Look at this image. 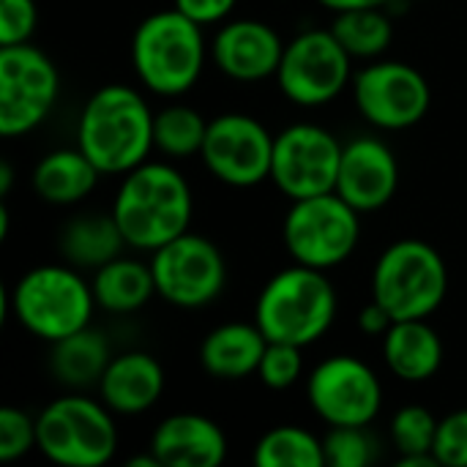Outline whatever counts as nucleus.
Returning a JSON list of instances; mask_svg holds the SVG:
<instances>
[{
    "label": "nucleus",
    "mask_w": 467,
    "mask_h": 467,
    "mask_svg": "<svg viewBox=\"0 0 467 467\" xmlns=\"http://www.w3.org/2000/svg\"><path fill=\"white\" fill-rule=\"evenodd\" d=\"M202 25L178 8L156 11L140 22L131 38V66L156 96H181L197 85L205 68Z\"/></svg>",
    "instance_id": "5"
},
{
    "label": "nucleus",
    "mask_w": 467,
    "mask_h": 467,
    "mask_svg": "<svg viewBox=\"0 0 467 467\" xmlns=\"http://www.w3.org/2000/svg\"><path fill=\"white\" fill-rule=\"evenodd\" d=\"M383 361L405 383H424L443 364L441 334L427 320H394L383 334Z\"/></svg>",
    "instance_id": "20"
},
{
    "label": "nucleus",
    "mask_w": 467,
    "mask_h": 467,
    "mask_svg": "<svg viewBox=\"0 0 467 467\" xmlns=\"http://www.w3.org/2000/svg\"><path fill=\"white\" fill-rule=\"evenodd\" d=\"M200 156L216 181L233 189H252L271 178L274 134L246 112H224L208 120Z\"/></svg>",
    "instance_id": "15"
},
{
    "label": "nucleus",
    "mask_w": 467,
    "mask_h": 467,
    "mask_svg": "<svg viewBox=\"0 0 467 467\" xmlns=\"http://www.w3.org/2000/svg\"><path fill=\"white\" fill-rule=\"evenodd\" d=\"M265 345L268 339L257 323H224L202 339L200 364L216 380H241L257 375Z\"/></svg>",
    "instance_id": "21"
},
{
    "label": "nucleus",
    "mask_w": 467,
    "mask_h": 467,
    "mask_svg": "<svg viewBox=\"0 0 467 467\" xmlns=\"http://www.w3.org/2000/svg\"><path fill=\"white\" fill-rule=\"evenodd\" d=\"M326 465L367 467L375 460V441L367 427H328L323 438Z\"/></svg>",
    "instance_id": "31"
},
{
    "label": "nucleus",
    "mask_w": 467,
    "mask_h": 467,
    "mask_svg": "<svg viewBox=\"0 0 467 467\" xmlns=\"http://www.w3.org/2000/svg\"><path fill=\"white\" fill-rule=\"evenodd\" d=\"M257 467H323V441L301 427H274L268 430L252 454Z\"/></svg>",
    "instance_id": "27"
},
{
    "label": "nucleus",
    "mask_w": 467,
    "mask_h": 467,
    "mask_svg": "<svg viewBox=\"0 0 467 467\" xmlns=\"http://www.w3.org/2000/svg\"><path fill=\"white\" fill-rule=\"evenodd\" d=\"M11 183H14V172H11V164L8 161H0V194L5 197L11 192Z\"/></svg>",
    "instance_id": "38"
},
{
    "label": "nucleus",
    "mask_w": 467,
    "mask_h": 467,
    "mask_svg": "<svg viewBox=\"0 0 467 467\" xmlns=\"http://www.w3.org/2000/svg\"><path fill=\"white\" fill-rule=\"evenodd\" d=\"M99 400L118 416H140L150 410L164 391L161 364L142 350L112 356L99 380Z\"/></svg>",
    "instance_id": "19"
},
{
    "label": "nucleus",
    "mask_w": 467,
    "mask_h": 467,
    "mask_svg": "<svg viewBox=\"0 0 467 467\" xmlns=\"http://www.w3.org/2000/svg\"><path fill=\"white\" fill-rule=\"evenodd\" d=\"M432 454L443 467H467V408L438 421Z\"/></svg>",
    "instance_id": "33"
},
{
    "label": "nucleus",
    "mask_w": 467,
    "mask_h": 467,
    "mask_svg": "<svg viewBox=\"0 0 467 467\" xmlns=\"http://www.w3.org/2000/svg\"><path fill=\"white\" fill-rule=\"evenodd\" d=\"M211 55L227 79L263 82L276 77L285 41L271 25L260 19H233L219 27L211 44Z\"/></svg>",
    "instance_id": "17"
},
{
    "label": "nucleus",
    "mask_w": 467,
    "mask_h": 467,
    "mask_svg": "<svg viewBox=\"0 0 467 467\" xmlns=\"http://www.w3.org/2000/svg\"><path fill=\"white\" fill-rule=\"evenodd\" d=\"M337 290L326 271L290 265L268 279L254 304V323L271 342L315 345L337 320Z\"/></svg>",
    "instance_id": "3"
},
{
    "label": "nucleus",
    "mask_w": 467,
    "mask_h": 467,
    "mask_svg": "<svg viewBox=\"0 0 467 467\" xmlns=\"http://www.w3.org/2000/svg\"><path fill=\"white\" fill-rule=\"evenodd\" d=\"M8 227H11L8 205H5V202H0V238H3V241H5V235H8Z\"/></svg>",
    "instance_id": "39"
},
{
    "label": "nucleus",
    "mask_w": 467,
    "mask_h": 467,
    "mask_svg": "<svg viewBox=\"0 0 467 467\" xmlns=\"http://www.w3.org/2000/svg\"><path fill=\"white\" fill-rule=\"evenodd\" d=\"M208 120L189 104H170L153 115V145L170 159H189L202 150Z\"/></svg>",
    "instance_id": "28"
},
{
    "label": "nucleus",
    "mask_w": 467,
    "mask_h": 467,
    "mask_svg": "<svg viewBox=\"0 0 467 467\" xmlns=\"http://www.w3.org/2000/svg\"><path fill=\"white\" fill-rule=\"evenodd\" d=\"M350 63L353 57L337 41L331 27L304 30L285 44L276 85L285 99L298 107H323L342 96L353 82Z\"/></svg>",
    "instance_id": "9"
},
{
    "label": "nucleus",
    "mask_w": 467,
    "mask_h": 467,
    "mask_svg": "<svg viewBox=\"0 0 467 467\" xmlns=\"http://www.w3.org/2000/svg\"><path fill=\"white\" fill-rule=\"evenodd\" d=\"M99 178L101 170L79 148H60L38 159L30 183L49 205H74L96 189Z\"/></svg>",
    "instance_id": "22"
},
{
    "label": "nucleus",
    "mask_w": 467,
    "mask_h": 467,
    "mask_svg": "<svg viewBox=\"0 0 467 467\" xmlns=\"http://www.w3.org/2000/svg\"><path fill=\"white\" fill-rule=\"evenodd\" d=\"M38 451L60 467H101L118 451V427L101 400L82 391L52 400L36 416Z\"/></svg>",
    "instance_id": "7"
},
{
    "label": "nucleus",
    "mask_w": 467,
    "mask_h": 467,
    "mask_svg": "<svg viewBox=\"0 0 467 467\" xmlns=\"http://www.w3.org/2000/svg\"><path fill=\"white\" fill-rule=\"evenodd\" d=\"M331 33L356 60H378L394 41V25L380 8H348L337 11Z\"/></svg>",
    "instance_id": "26"
},
{
    "label": "nucleus",
    "mask_w": 467,
    "mask_h": 467,
    "mask_svg": "<svg viewBox=\"0 0 467 467\" xmlns=\"http://www.w3.org/2000/svg\"><path fill=\"white\" fill-rule=\"evenodd\" d=\"M342 142L317 123H293L274 137L271 178L274 186L290 197H317L337 189Z\"/></svg>",
    "instance_id": "13"
},
{
    "label": "nucleus",
    "mask_w": 467,
    "mask_h": 467,
    "mask_svg": "<svg viewBox=\"0 0 467 467\" xmlns=\"http://www.w3.org/2000/svg\"><path fill=\"white\" fill-rule=\"evenodd\" d=\"M394 317L372 298L361 312H358V328L367 334V337H383L389 328H391Z\"/></svg>",
    "instance_id": "36"
},
{
    "label": "nucleus",
    "mask_w": 467,
    "mask_h": 467,
    "mask_svg": "<svg viewBox=\"0 0 467 467\" xmlns=\"http://www.w3.org/2000/svg\"><path fill=\"white\" fill-rule=\"evenodd\" d=\"M77 148L101 175H126L148 161L153 145V112L145 96L129 85H104L82 107Z\"/></svg>",
    "instance_id": "2"
},
{
    "label": "nucleus",
    "mask_w": 467,
    "mask_h": 467,
    "mask_svg": "<svg viewBox=\"0 0 467 467\" xmlns=\"http://www.w3.org/2000/svg\"><path fill=\"white\" fill-rule=\"evenodd\" d=\"M353 101L361 118L383 131H405L424 120L432 104L427 77L402 60H372L353 74Z\"/></svg>",
    "instance_id": "12"
},
{
    "label": "nucleus",
    "mask_w": 467,
    "mask_h": 467,
    "mask_svg": "<svg viewBox=\"0 0 467 467\" xmlns=\"http://www.w3.org/2000/svg\"><path fill=\"white\" fill-rule=\"evenodd\" d=\"M400 189L397 153L378 137H356L342 148L337 194L358 213L386 208Z\"/></svg>",
    "instance_id": "16"
},
{
    "label": "nucleus",
    "mask_w": 467,
    "mask_h": 467,
    "mask_svg": "<svg viewBox=\"0 0 467 467\" xmlns=\"http://www.w3.org/2000/svg\"><path fill=\"white\" fill-rule=\"evenodd\" d=\"M148 449L161 467H216L227 460L222 427L200 413H175L159 421Z\"/></svg>",
    "instance_id": "18"
},
{
    "label": "nucleus",
    "mask_w": 467,
    "mask_h": 467,
    "mask_svg": "<svg viewBox=\"0 0 467 467\" xmlns=\"http://www.w3.org/2000/svg\"><path fill=\"white\" fill-rule=\"evenodd\" d=\"M60 254L79 271H96L123 254L126 238L112 213H82L63 224Z\"/></svg>",
    "instance_id": "23"
},
{
    "label": "nucleus",
    "mask_w": 467,
    "mask_h": 467,
    "mask_svg": "<svg viewBox=\"0 0 467 467\" xmlns=\"http://www.w3.org/2000/svg\"><path fill=\"white\" fill-rule=\"evenodd\" d=\"M282 238L296 263L328 271L356 252L361 238V213L337 192L293 200L282 222Z\"/></svg>",
    "instance_id": "8"
},
{
    "label": "nucleus",
    "mask_w": 467,
    "mask_h": 467,
    "mask_svg": "<svg viewBox=\"0 0 467 467\" xmlns=\"http://www.w3.org/2000/svg\"><path fill=\"white\" fill-rule=\"evenodd\" d=\"M5 306L27 334L52 345L88 328L99 304L93 285L66 263L30 268L8 290Z\"/></svg>",
    "instance_id": "4"
},
{
    "label": "nucleus",
    "mask_w": 467,
    "mask_h": 467,
    "mask_svg": "<svg viewBox=\"0 0 467 467\" xmlns=\"http://www.w3.org/2000/svg\"><path fill=\"white\" fill-rule=\"evenodd\" d=\"M90 285H93L96 304L112 315H131L156 296L150 263L145 265L123 254L96 268Z\"/></svg>",
    "instance_id": "25"
},
{
    "label": "nucleus",
    "mask_w": 467,
    "mask_h": 467,
    "mask_svg": "<svg viewBox=\"0 0 467 467\" xmlns=\"http://www.w3.org/2000/svg\"><path fill=\"white\" fill-rule=\"evenodd\" d=\"M449 293V271L441 252L424 241L405 238L378 257L372 271V298L394 320H427Z\"/></svg>",
    "instance_id": "6"
},
{
    "label": "nucleus",
    "mask_w": 467,
    "mask_h": 467,
    "mask_svg": "<svg viewBox=\"0 0 467 467\" xmlns=\"http://www.w3.org/2000/svg\"><path fill=\"white\" fill-rule=\"evenodd\" d=\"M109 361H112L109 339L88 326L66 339L52 342L49 369L60 386L71 391H85L90 386H99Z\"/></svg>",
    "instance_id": "24"
},
{
    "label": "nucleus",
    "mask_w": 467,
    "mask_h": 467,
    "mask_svg": "<svg viewBox=\"0 0 467 467\" xmlns=\"http://www.w3.org/2000/svg\"><path fill=\"white\" fill-rule=\"evenodd\" d=\"M156 296L178 309H202L213 304L227 285V263L213 241L183 233L150 252Z\"/></svg>",
    "instance_id": "11"
},
{
    "label": "nucleus",
    "mask_w": 467,
    "mask_h": 467,
    "mask_svg": "<svg viewBox=\"0 0 467 467\" xmlns=\"http://www.w3.org/2000/svg\"><path fill=\"white\" fill-rule=\"evenodd\" d=\"M235 5H238V0H175V8L202 27L224 22Z\"/></svg>",
    "instance_id": "35"
},
{
    "label": "nucleus",
    "mask_w": 467,
    "mask_h": 467,
    "mask_svg": "<svg viewBox=\"0 0 467 467\" xmlns=\"http://www.w3.org/2000/svg\"><path fill=\"white\" fill-rule=\"evenodd\" d=\"M317 3L337 14V11H348V8H383L391 0H317Z\"/></svg>",
    "instance_id": "37"
},
{
    "label": "nucleus",
    "mask_w": 467,
    "mask_h": 467,
    "mask_svg": "<svg viewBox=\"0 0 467 467\" xmlns=\"http://www.w3.org/2000/svg\"><path fill=\"white\" fill-rule=\"evenodd\" d=\"M306 400L328 427H369L383 408V386L367 361L342 353L309 372Z\"/></svg>",
    "instance_id": "14"
},
{
    "label": "nucleus",
    "mask_w": 467,
    "mask_h": 467,
    "mask_svg": "<svg viewBox=\"0 0 467 467\" xmlns=\"http://www.w3.org/2000/svg\"><path fill=\"white\" fill-rule=\"evenodd\" d=\"M435 435H438V419L421 405H405L391 419V441L400 460L432 454Z\"/></svg>",
    "instance_id": "29"
},
{
    "label": "nucleus",
    "mask_w": 467,
    "mask_h": 467,
    "mask_svg": "<svg viewBox=\"0 0 467 467\" xmlns=\"http://www.w3.org/2000/svg\"><path fill=\"white\" fill-rule=\"evenodd\" d=\"M131 249L156 252L192 224L194 197L181 170L164 161H142L129 170L109 211Z\"/></svg>",
    "instance_id": "1"
},
{
    "label": "nucleus",
    "mask_w": 467,
    "mask_h": 467,
    "mask_svg": "<svg viewBox=\"0 0 467 467\" xmlns=\"http://www.w3.org/2000/svg\"><path fill=\"white\" fill-rule=\"evenodd\" d=\"M60 77L47 52L25 44L0 47V134L22 137L47 120Z\"/></svg>",
    "instance_id": "10"
},
{
    "label": "nucleus",
    "mask_w": 467,
    "mask_h": 467,
    "mask_svg": "<svg viewBox=\"0 0 467 467\" xmlns=\"http://www.w3.org/2000/svg\"><path fill=\"white\" fill-rule=\"evenodd\" d=\"M38 25V8L33 0H0V47L25 44Z\"/></svg>",
    "instance_id": "34"
},
{
    "label": "nucleus",
    "mask_w": 467,
    "mask_h": 467,
    "mask_svg": "<svg viewBox=\"0 0 467 467\" xmlns=\"http://www.w3.org/2000/svg\"><path fill=\"white\" fill-rule=\"evenodd\" d=\"M33 449H38L36 419H30L19 408H11V405L3 408L0 410V460L14 462Z\"/></svg>",
    "instance_id": "32"
},
{
    "label": "nucleus",
    "mask_w": 467,
    "mask_h": 467,
    "mask_svg": "<svg viewBox=\"0 0 467 467\" xmlns=\"http://www.w3.org/2000/svg\"><path fill=\"white\" fill-rule=\"evenodd\" d=\"M301 375H304V348L268 339L257 367L260 383L271 391H287L301 380Z\"/></svg>",
    "instance_id": "30"
}]
</instances>
